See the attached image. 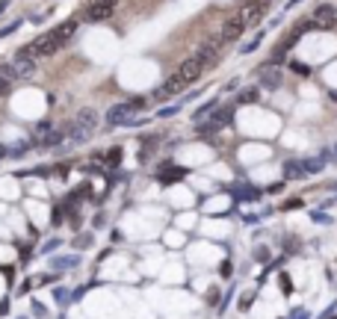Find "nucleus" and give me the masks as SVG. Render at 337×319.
Wrapping results in <instances>:
<instances>
[{
	"label": "nucleus",
	"instance_id": "nucleus-32",
	"mask_svg": "<svg viewBox=\"0 0 337 319\" xmlns=\"http://www.w3.org/2000/svg\"><path fill=\"white\" fill-rule=\"evenodd\" d=\"M293 71H299V74H308V65H302V62H293Z\"/></svg>",
	"mask_w": 337,
	"mask_h": 319
},
{
	"label": "nucleus",
	"instance_id": "nucleus-21",
	"mask_svg": "<svg viewBox=\"0 0 337 319\" xmlns=\"http://www.w3.org/2000/svg\"><path fill=\"white\" fill-rule=\"evenodd\" d=\"M60 139H62L60 130H50V133H45V136H42V148H45V145H57Z\"/></svg>",
	"mask_w": 337,
	"mask_h": 319
},
{
	"label": "nucleus",
	"instance_id": "nucleus-28",
	"mask_svg": "<svg viewBox=\"0 0 337 319\" xmlns=\"http://www.w3.org/2000/svg\"><path fill=\"white\" fill-rule=\"evenodd\" d=\"M53 298H57V302H60V305H68V302H71V298H68V290H53Z\"/></svg>",
	"mask_w": 337,
	"mask_h": 319
},
{
	"label": "nucleus",
	"instance_id": "nucleus-20",
	"mask_svg": "<svg viewBox=\"0 0 337 319\" xmlns=\"http://www.w3.org/2000/svg\"><path fill=\"white\" fill-rule=\"evenodd\" d=\"M33 316L36 319H50V310L42 305V302H33Z\"/></svg>",
	"mask_w": 337,
	"mask_h": 319
},
{
	"label": "nucleus",
	"instance_id": "nucleus-34",
	"mask_svg": "<svg viewBox=\"0 0 337 319\" xmlns=\"http://www.w3.org/2000/svg\"><path fill=\"white\" fill-rule=\"evenodd\" d=\"M6 6H9V0H0V15L6 12Z\"/></svg>",
	"mask_w": 337,
	"mask_h": 319
},
{
	"label": "nucleus",
	"instance_id": "nucleus-19",
	"mask_svg": "<svg viewBox=\"0 0 337 319\" xmlns=\"http://www.w3.org/2000/svg\"><path fill=\"white\" fill-rule=\"evenodd\" d=\"M257 98H260V92H257V89H242L237 101H240V104H254Z\"/></svg>",
	"mask_w": 337,
	"mask_h": 319
},
{
	"label": "nucleus",
	"instance_id": "nucleus-18",
	"mask_svg": "<svg viewBox=\"0 0 337 319\" xmlns=\"http://www.w3.org/2000/svg\"><path fill=\"white\" fill-rule=\"evenodd\" d=\"M216 106H219V101H210V104H204V106H198V109H195V121H201V118L204 116H213V112H216Z\"/></svg>",
	"mask_w": 337,
	"mask_h": 319
},
{
	"label": "nucleus",
	"instance_id": "nucleus-15",
	"mask_svg": "<svg viewBox=\"0 0 337 319\" xmlns=\"http://www.w3.org/2000/svg\"><path fill=\"white\" fill-rule=\"evenodd\" d=\"M325 160H328V154H320V157H313V160H305V172H308V175L323 172V168H325Z\"/></svg>",
	"mask_w": 337,
	"mask_h": 319
},
{
	"label": "nucleus",
	"instance_id": "nucleus-35",
	"mask_svg": "<svg viewBox=\"0 0 337 319\" xmlns=\"http://www.w3.org/2000/svg\"><path fill=\"white\" fill-rule=\"evenodd\" d=\"M334 157H337V145H334Z\"/></svg>",
	"mask_w": 337,
	"mask_h": 319
},
{
	"label": "nucleus",
	"instance_id": "nucleus-23",
	"mask_svg": "<svg viewBox=\"0 0 337 319\" xmlns=\"http://www.w3.org/2000/svg\"><path fill=\"white\" fill-rule=\"evenodd\" d=\"M27 148H30V142H18V145H12V148H9V157H24Z\"/></svg>",
	"mask_w": 337,
	"mask_h": 319
},
{
	"label": "nucleus",
	"instance_id": "nucleus-13",
	"mask_svg": "<svg viewBox=\"0 0 337 319\" xmlns=\"http://www.w3.org/2000/svg\"><path fill=\"white\" fill-rule=\"evenodd\" d=\"M183 177H186V168H166V172L157 175V180H160L163 186H168V183H178V180H183Z\"/></svg>",
	"mask_w": 337,
	"mask_h": 319
},
{
	"label": "nucleus",
	"instance_id": "nucleus-31",
	"mask_svg": "<svg viewBox=\"0 0 337 319\" xmlns=\"http://www.w3.org/2000/svg\"><path fill=\"white\" fill-rule=\"evenodd\" d=\"M9 92V80H6V77H0V95H6Z\"/></svg>",
	"mask_w": 337,
	"mask_h": 319
},
{
	"label": "nucleus",
	"instance_id": "nucleus-25",
	"mask_svg": "<svg viewBox=\"0 0 337 319\" xmlns=\"http://www.w3.org/2000/svg\"><path fill=\"white\" fill-rule=\"evenodd\" d=\"M107 163H113V165H119V163H121V148H109Z\"/></svg>",
	"mask_w": 337,
	"mask_h": 319
},
{
	"label": "nucleus",
	"instance_id": "nucleus-17",
	"mask_svg": "<svg viewBox=\"0 0 337 319\" xmlns=\"http://www.w3.org/2000/svg\"><path fill=\"white\" fill-rule=\"evenodd\" d=\"M219 124L216 121H213V118H210V121H201V124H198V127H195V133H198V136H213V133H219Z\"/></svg>",
	"mask_w": 337,
	"mask_h": 319
},
{
	"label": "nucleus",
	"instance_id": "nucleus-11",
	"mask_svg": "<svg viewBox=\"0 0 337 319\" xmlns=\"http://www.w3.org/2000/svg\"><path fill=\"white\" fill-rule=\"evenodd\" d=\"M183 89H186V83H183L181 77H178V74H172V77H168V80H166V83H163V86H160V89L154 92V98H160V101H163V98H172V95L183 92Z\"/></svg>",
	"mask_w": 337,
	"mask_h": 319
},
{
	"label": "nucleus",
	"instance_id": "nucleus-36",
	"mask_svg": "<svg viewBox=\"0 0 337 319\" xmlns=\"http://www.w3.org/2000/svg\"><path fill=\"white\" fill-rule=\"evenodd\" d=\"M18 319H27V316H18Z\"/></svg>",
	"mask_w": 337,
	"mask_h": 319
},
{
	"label": "nucleus",
	"instance_id": "nucleus-10",
	"mask_svg": "<svg viewBox=\"0 0 337 319\" xmlns=\"http://www.w3.org/2000/svg\"><path fill=\"white\" fill-rule=\"evenodd\" d=\"M240 15H242V21H246V27L257 24L266 15V0H254V3H249L246 9H240Z\"/></svg>",
	"mask_w": 337,
	"mask_h": 319
},
{
	"label": "nucleus",
	"instance_id": "nucleus-1",
	"mask_svg": "<svg viewBox=\"0 0 337 319\" xmlns=\"http://www.w3.org/2000/svg\"><path fill=\"white\" fill-rule=\"evenodd\" d=\"M62 47H65V39L50 30V33H42L39 39H33L30 45H24L18 53L27 57V59H48V57H53V53H60Z\"/></svg>",
	"mask_w": 337,
	"mask_h": 319
},
{
	"label": "nucleus",
	"instance_id": "nucleus-9",
	"mask_svg": "<svg viewBox=\"0 0 337 319\" xmlns=\"http://www.w3.org/2000/svg\"><path fill=\"white\" fill-rule=\"evenodd\" d=\"M242 33H246V21H242V15L237 12V15H231L228 21H225V27H222V42H234V39H240Z\"/></svg>",
	"mask_w": 337,
	"mask_h": 319
},
{
	"label": "nucleus",
	"instance_id": "nucleus-6",
	"mask_svg": "<svg viewBox=\"0 0 337 319\" xmlns=\"http://www.w3.org/2000/svg\"><path fill=\"white\" fill-rule=\"evenodd\" d=\"M201 74H204V62H201L198 57L183 59V62H181V68H178V77H181V80L186 83V86H190V83H195L198 77H201Z\"/></svg>",
	"mask_w": 337,
	"mask_h": 319
},
{
	"label": "nucleus",
	"instance_id": "nucleus-7",
	"mask_svg": "<svg viewBox=\"0 0 337 319\" xmlns=\"http://www.w3.org/2000/svg\"><path fill=\"white\" fill-rule=\"evenodd\" d=\"M311 24L316 30H334L337 27V6H316Z\"/></svg>",
	"mask_w": 337,
	"mask_h": 319
},
{
	"label": "nucleus",
	"instance_id": "nucleus-30",
	"mask_svg": "<svg viewBox=\"0 0 337 319\" xmlns=\"http://www.w3.org/2000/svg\"><path fill=\"white\" fill-rule=\"evenodd\" d=\"M89 242H92V236H89V234L77 236V248H89Z\"/></svg>",
	"mask_w": 337,
	"mask_h": 319
},
{
	"label": "nucleus",
	"instance_id": "nucleus-27",
	"mask_svg": "<svg viewBox=\"0 0 337 319\" xmlns=\"http://www.w3.org/2000/svg\"><path fill=\"white\" fill-rule=\"evenodd\" d=\"M311 219H313L316 224H328V222H331V216H328V213H316V210L311 213Z\"/></svg>",
	"mask_w": 337,
	"mask_h": 319
},
{
	"label": "nucleus",
	"instance_id": "nucleus-29",
	"mask_svg": "<svg viewBox=\"0 0 337 319\" xmlns=\"http://www.w3.org/2000/svg\"><path fill=\"white\" fill-rule=\"evenodd\" d=\"M18 27H21V21H15V24H9V27H3V30H0V39H6V35H12L15 30H18Z\"/></svg>",
	"mask_w": 337,
	"mask_h": 319
},
{
	"label": "nucleus",
	"instance_id": "nucleus-33",
	"mask_svg": "<svg viewBox=\"0 0 337 319\" xmlns=\"http://www.w3.org/2000/svg\"><path fill=\"white\" fill-rule=\"evenodd\" d=\"M290 319H308V310H302V307H299V310H296Z\"/></svg>",
	"mask_w": 337,
	"mask_h": 319
},
{
	"label": "nucleus",
	"instance_id": "nucleus-14",
	"mask_svg": "<svg viewBox=\"0 0 337 319\" xmlns=\"http://www.w3.org/2000/svg\"><path fill=\"white\" fill-rule=\"evenodd\" d=\"M210 118L216 121L219 127H225V124H231V118H234V106H216V112Z\"/></svg>",
	"mask_w": 337,
	"mask_h": 319
},
{
	"label": "nucleus",
	"instance_id": "nucleus-37",
	"mask_svg": "<svg viewBox=\"0 0 337 319\" xmlns=\"http://www.w3.org/2000/svg\"><path fill=\"white\" fill-rule=\"evenodd\" d=\"M60 319H62V316H60Z\"/></svg>",
	"mask_w": 337,
	"mask_h": 319
},
{
	"label": "nucleus",
	"instance_id": "nucleus-24",
	"mask_svg": "<svg viewBox=\"0 0 337 319\" xmlns=\"http://www.w3.org/2000/svg\"><path fill=\"white\" fill-rule=\"evenodd\" d=\"M60 246H62V239H48V242L42 246V254H53Z\"/></svg>",
	"mask_w": 337,
	"mask_h": 319
},
{
	"label": "nucleus",
	"instance_id": "nucleus-4",
	"mask_svg": "<svg viewBox=\"0 0 337 319\" xmlns=\"http://www.w3.org/2000/svg\"><path fill=\"white\" fill-rule=\"evenodd\" d=\"M33 74H36V62L21 57V53H15L12 62L0 65V77H9V80H30Z\"/></svg>",
	"mask_w": 337,
	"mask_h": 319
},
{
	"label": "nucleus",
	"instance_id": "nucleus-5",
	"mask_svg": "<svg viewBox=\"0 0 337 319\" xmlns=\"http://www.w3.org/2000/svg\"><path fill=\"white\" fill-rule=\"evenodd\" d=\"M116 3L119 0H89L86 3V21H107L116 12Z\"/></svg>",
	"mask_w": 337,
	"mask_h": 319
},
{
	"label": "nucleus",
	"instance_id": "nucleus-8",
	"mask_svg": "<svg viewBox=\"0 0 337 319\" xmlns=\"http://www.w3.org/2000/svg\"><path fill=\"white\" fill-rule=\"evenodd\" d=\"M257 77H260V89H269V92L281 89V68L272 65V62H269V65H260Z\"/></svg>",
	"mask_w": 337,
	"mask_h": 319
},
{
	"label": "nucleus",
	"instance_id": "nucleus-2",
	"mask_svg": "<svg viewBox=\"0 0 337 319\" xmlns=\"http://www.w3.org/2000/svg\"><path fill=\"white\" fill-rule=\"evenodd\" d=\"M95 127H98V112L86 106V109H80V112H77L74 124L68 127V142H71V145H80V142L92 139Z\"/></svg>",
	"mask_w": 337,
	"mask_h": 319
},
{
	"label": "nucleus",
	"instance_id": "nucleus-12",
	"mask_svg": "<svg viewBox=\"0 0 337 319\" xmlns=\"http://www.w3.org/2000/svg\"><path fill=\"white\" fill-rule=\"evenodd\" d=\"M284 177H290V180H302V177H308V172H305V160H287V163H284Z\"/></svg>",
	"mask_w": 337,
	"mask_h": 319
},
{
	"label": "nucleus",
	"instance_id": "nucleus-26",
	"mask_svg": "<svg viewBox=\"0 0 337 319\" xmlns=\"http://www.w3.org/2000/svg\"><path fill=\"white\" fill-rule=\"evenodd\" d=\"M181 112V104H172V106H166V109H160V118H168V116H178Z\"/></svg>",
	"mask_w": 337,
	"mask_h": 319
},
{
	"label": "nucleus",
	"instance_id": "nucleus-22",
	"mask_svg": "<svg viewBox=\"0 0 337 319\" xmlns=\"http://www.w3.org/2000/svg\"><path fill=\"white\" fill-rule=\"evenodd\" d=\"M260 39H264V33H257V35L252 39V42H246V45H242L240 50H242V53H252V50H257V45H260Z\"/></svg>",
	"mask_w": 337,
	"mask_h": 319
},
{
	"label": "nucleus",
	"instance_id": "nucleus-3",
	"mask_svg": "<svg viewBox=\"0 0 337 319\" xmlns=\"http://www.w3.org/2000/svg\"><path fill=\"white\" fill-rule=\"evenodd\" d=\"M145 106H148V101H145V98H130V101H121V104H116V106L107 112V124H109V127H124V124H127L133 116H136V112H142Z\"/></svg>",
	"mask_w": 337,
	"mask_h": 319
},
{
	"label": "nucleus",
	"instance_id": "nucleus-16",
	"mask_svg": "<svg viewBox=\"0 0 337 319\" xmlns=\"http://www.w3.org/2000/svg\"><path fill=\"white\" fill-rule=\"evenodd\" d=\"M77 263H80V257H53V269L57 272H68V269H74V266H77Z\"/></svg>",
	"mask_w": 337,
	"mask_h": 319
}]
</instances>
